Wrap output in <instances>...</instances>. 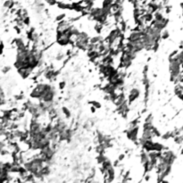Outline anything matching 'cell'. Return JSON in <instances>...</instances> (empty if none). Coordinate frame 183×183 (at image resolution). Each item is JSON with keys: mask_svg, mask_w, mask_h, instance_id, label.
Instances as JSON below:
<instances>
[{"mask_svg": "<svg viewBox=\"0 0 183 183\" xmlns=\"http://www.w3.org/2000/svg\"><path fill=\"white\" fill-rule=\"evenodd\" d=\"M63 111H64V113H65V115L68 117V116H70V112H69V110L67 109V108H63Z\"/></svg>", "mask_w": 183, "mask_h": 183, "instance_id": "6da1fadb", "label": "cell"}, {"mask_svg": "<svg viewBox=\"0 0 183 183\" xmlns=\"http://www.w3.org/2000/svg\"><path fill=\"white\" fill-rule=\"evenodd\" d=\"M64 18V14H61V15L57 16V21H62V20H63Z\"/></svg>", "mask_w": 183, "mask_h": 183, "instance_id": "7a4b0ae2", "label": "cell"}, {"mask_svg": "<svg viewBox=\"0 0 183 183\" xmlns=\"http://www.w3.org/2000/svg\"><path fill=\"white\" fill-rule=\"evenodd\" d=\"M64 86H65L64 82H61L60 85H59V87H60V88H61V89H62V88H64Z\"/></svg>", "mask_w": 183, "mask_h": 183, "instance_id": "3957f363", "label": "cell"}]
</instances>
